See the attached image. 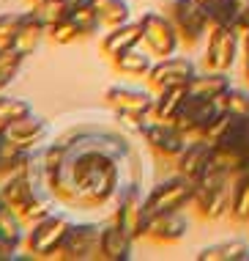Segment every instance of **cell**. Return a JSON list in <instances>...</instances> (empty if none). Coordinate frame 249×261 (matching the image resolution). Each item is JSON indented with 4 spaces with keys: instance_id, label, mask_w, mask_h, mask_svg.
I'll list each match as a JSON object with an SVG mask.
<instances>
[{
    "instance_id": "obj_1",
    "label": "cell",
    "mask_w": 249,
    "mask_h": 261,
    "mask_svg": "<svg viewBox=\"0 0 249 261\" xmlns=\"http://www.w3.org/2000/svg\"><path fill=\"white\" fill-rule=\"evenodd\" d=\"M47 185L58 203L71 209H102L118 198L137 171L126 138L107 129H71L44 146Z\"/></svg>"
},
{
    "instance_id": "obj_2",
    "label": "cell",
    "mask_w": 249,
    "mask_h": 261,
    "mask_svg": "<svg viewBox=\"0 0 249 261\" xmlns=\"http://www.w3.org/2000/svg\"><path fill=\"white\" fill-rule=\"evenodd\" d=\"M71 228V220L66 212H49L47 217L36 220L33 225H27V237H25V250L36 258H55Z\"/></svg>"
},
{
    "instance_id": "obj_3",
    "label": "cell",
    "mask_w": 249,
    "mask_h": 261,
    "mask_svg": "<svg viewBox=\"0 0 249 261\" xmlns=\"http://www.w3.org/2000/svg\"><path fill=\"white\" fill-rule=\"evenodd\" d=\"M230 195H233V176L211 168L208 173L197 181V215L203 220H219L225 212H230Z\"/></svg>"
},
{
    "instance_id": "obj_4",
    "label": "cell",
    "mask_w": 249,
    "mask_h": 261,
    "mask_svg": "<svg viewBox=\"0 0 249 261\" xmlns=\"http://www.w3.org/2000/svg\"><path fill=\"white\" fill-rule=\"evenodd\" d=\"M195 195H197V185L178 173L173 179H165L162 185H156L145 195V215L153 217V215H165V212H178L195 201Z\"/></svg>"
},
{
    "instance_id": "obj_5",
    "label": "cell",
    "mask_w": 249,
    "mask_h": 261,
    "mask_svg": "<svg viewBox=\"0 0 249 261\" xmlns=\"http://www.w3.org/2000/svg\"><path fill=\"white\" fill-rule=\"evenodd\" d=\"M107 105L118 113V118L123 124H132L140 132V126L145 124V118H151L153 113V96L148 91L140 88H126V86H112L104 94Z\"/></svg>"
},
{
    "instance_id": "obj_6",
    "label": "cell",
    "mask_w": 249,
    "mask_h": 261,
    "mask_svg": "<svg viewBox=\"0 0 249 261\" xmlns=\"http://www.w3.org/2000/svg\"><path fill=\"white\" fill-rule=\"evenodd\" d=\"M140 25H142V44H145V50L153 58H170V55H175L178 44H181V33H178L173 19H167L165 14L145 11L140 17Z\"/></svg>"
},
{
    "instance_id": "obj_7",
    "label": "cell",
    "mask_w": 249,
    "mask_h": 261,
    "mask_svg": "<svg viewBox=\"0 0 249 261\" xmlns=\"http://www.w3.org/2000/svg\"><path fill=\"white\" fill-rule=\"evenodd\" d=\"M112 220H115L132 239L145 237L148 215H145V198H142L137 181H129V185L118 193V198H115V217H112Z\"/></svg>"
},
{
    "instance_id": "obj_8",
    "label": "cell",
    "mask_w": 249,
    "mask_h": 261,
    "mask_svg": "<svg viewBox=\"0 0 249 261\" xmlns=\"http://www.w3.org/2000/svg\"><path fill=\"white\" fill-rule=\"evenodd\" d=\"M140 135L148 143V149L162 160H178L181 151L186 149V135L181 129H175V124L159 121L153 116L145 118V124L140 126Z\"/></svg>"
},
{
    "instance_id": "obj_9",
    "label": "cell",
    "mask_w": 249,
    "mask_h": 261,
    "mask_svg": "<svg viewBox=\"0 0 249 261\" xmlns=\"http://www.w3.org/2000/svg\"><path fill=\"white\" fill-rule=\"evenodd\" d=\"M197 77V66L189 58H181V55H170V58H159L151 66V72L145 74L148 88L153 94L173 86H189L192 80Z\"/></svg>"
},
{
    "instance_id": "obj_10",
    "label": "cell",
    "mask_w": 249,
    "mask_h": 261,
    "mask_svg": "<svg viewBox=\"0 0 249 261\" xmlns=\"http://www.w3.org/2000/svg\"><path fill=\"white\" fill-rule=\"evenodd\" d=\"M99 239H102V225L96 223H71L66 239L55 258L60 261H88L99 258Z\"/></svg>"
},
{
    "instance_id": "obj_11",
    "label": "cell",
    "mask_w": 249,
    "mask_h": 261,
    "mask_svg": "<svg viewBox=\"0 0 249 261\" xmlns=\"http://www.w3.org/2000/svg\"><path fill=\"white\" fill-rule=\"evenodd\" d=\"M170 11H173V22L181 33V41H186V44H197L211 31L208 14L197 0H173Z\"/></svg>"
},
{
    "instance_id": "obj_12",
    "label": "cell",
    "mask_w": 249,
    "mask_h": 261,
    "mask_svg": "<svg viewBox=\"0 0 249 261\" xmlns=\"http://www.w3.org/2000/svg\"><path fill=\"white\" fill-rule=\"evenodd\" d=\"M238 55V33L227 25H211L208 47H205V66L213 72H230Z\"/></svg>"
},
{
    "instance_id": "obj_13",
    "label": "cell",
    "mask_w": 249,
    "mask_h": 261,
    "mask_svg": "<svg viewBox=\"0 0 249 261\" xmlns=\"http://www.w3.org/2000/svg\"><path fill=\"white\" fill-rule=\"evenodd\" d=\"M216 110H219V102H205V99H197V96H186V102L178 108L170 124H175V129H181L186 138L200 135L203 126L216 116Z\"/></svg>"
},
{
    "instance_id": "obj_14",
    "label": "cell",
    "mask_w": 249,
    "mask_h": 261,
    "mask_svg": "<svg viewBox=\"0 0 249 261\" xmlns=\"http://www.w3.org/2000/svg\"><path fill=\"white\" fill-rule=\"evenodd\" d=\"M3 138L9 140L11 146H17V149H36V146H44L47 138H49V124L44 121L41 116H30L19 118V121H14L6 126Z\"/></svg>"
},
{
    "instance_id": "obj_15",
    "label": "cell",
    "mask_w": 249,
    "mask_h": 261,
    "mask_svg": "<svg viewBox=\"0 0 249 261\" xmlns=\"http://www.w3.org/2000/svg\"><path fill=\"white\" fill-rule=\"evenodd\" d=\"M175 162H178V173L186 176V179H192L197 185V181L213 168V146L205 143L203 138H197L195 143H186V149L181 151V157Z\"/></svg>"
},
{
    "instance_id": "obj_16",
    "label": "cell",
    "mask_w": 249,
    "mask_h": 261,
    "mask_svg": "<svg viewBox=\"0 0 249 261\" xmlns=\"http://www.w3.org/2000/svg\"><path fill=\"white\" fill-rule=\"evenodd\" d=\"M186 217L181 215V209L178 212H165V215H153L148 217V225H145V237L153 239L156 245H173L178 239L186 237Z\"/></svg>"
},
{
    "instance_id": "obj_17",
    "label": "cell",
    "mask_w": 249,
    "mask_h": 261,
    "mask_svg": "<svg viewBox=\"0 0 249 261\" xmlns=\"http://www.w3.org/2000/svg\"><path fill=\"white\" fill-rule=\"evenodd\" d=\"M132 245L134 239L123 228L110 220L102 225V239H99V258L104 261H129L132 258Z\"/></svg>"
},
{
    "instance_id": "obj_18",
    "label": "cell",
    "mask_w": 249,
    "mask_h": 261,
    "mask_svg": "<svg viewBox=\"0 0 249 261\" xmlns=\"http://www.w3.org/2000/svg\"><path fill=\"white\" fill-rule=\"evenodd\" d=\"M142 44V25L140 22H123V25H115V28H107L104 39H102V53L107 58H115V55L132 50V47H140Z\"/></svg>"
},
{
    "instance_id": "obj_19",
    "label": "cell",
    "mask_w": 249,
    "mask_h": 261,
    "mask_svg": "<svg viewBox=\"0 0 249 261\" xmlns=\"http://www.w3.org/2000/svg\"><path fill=\"white\" fill-rule=\"evenodd\" d=\"M186 88H189V96H197V99H205V102H219L230 88V77H227V72H213L211 69L208 74H197Z\"/></svg>"
},
{
    "instance_id": "obj_20",
    "label": "cell",
    "mask_w": 249,
    "mask_h": 261,
    "mask_svg": "<svg viewBox=\"0 0 249 261\" xmlns=\"http://www.w3.org/2000/svg\"><path fill=\"white\" fill-rule=\"evenodd\" d=\"M44 36H47V25L36 17V11H25L19 33H17V39H14L11 47H17V50L25 53V55H33L36 50H39V44H41Z\"/></svg>"
},
{
    "instance_id": "obj_21",
    "label": "cell",
    "mask_w": 249,
    "mask_h": 261,
    "mask_svg": "<svg viewBox=\"0 0 249 261\" xmlns=\"http://www.w3.org/2000/svg\"><path fill=\"white\" fill-rule=\"evenodd\" d=\"M25 237H27V223L3 201L0 203V239L19 250L25 248Z\"/></svg>"
},
{
    "instance_id": "obj_22",
    "label": "cell",
    "mask_w": 249,
    "mask_h": 261,
    "mask_svg": "<svg viewBox=\"0 0 249 261\" xmlns=\"http://www.w3.org/2000/svg\"><path fill=\"white\" fill-rule=\"evenodd\" d=\"M151 66H153V61H151V53H142L137 50V47H132V50H126V53H120L112 58V69H115L118 74H123V77H145L148 72H151Z\"/></svg>"
},
{
    "instance_id": "obj_23",
    "label": "cell",
    "mask_w": 249,
    "mask_h": 261,
    "mask_svg": "<svg viewBox=\"0 0 249 261\" xmlns=\"http://www.w3.org/2000/svg\"><path fill=\"white\" fill-rule=\"evenodd\" d=\"M189 96V88L186 86H173V88H165L159 91V94L153 96V118H159V121H173V116L178 113L183 102H186Z\"/></svg>"
},
{
    "instance_id": "obj_24",
    "label": "cell",
    "mask_w": 249,
    "mask_h": 261,
    "mask_svg": "<svg viewBox=\"0 0 249 261\" xmlns=\"http://www.w3.org/2000/svg\"><path fill=\"white\" fill-rule=\"evenodd\" d=\"M197 261H249V245L241 242V239H227V242L200 250Z\"/></svg>"
},
{
    "instance_id": "obj_25",
    "label": "cell",
    "mask_w": 249,
    "mask_h": 261,
    "mask_svg": "<svg viewBox=\"0 0 249 261\" xmlns=\"http://www.w3.org/2000/svg\"><path fill=\"white\" fill-rule=\"evenodd\" d=\"M230 217H233L236 223H249V168L233 176Z\"/></svg>"
},
{
    "instance_id": "obj_26",
    "label": "cell",
    "mask_w": 249,
    "mask_h": 261,
    "mask_svg": "<svg viewBox=\"0 0 249 261\" xmlns=\"http://www.w3.org/2000/svg\"><path fill=\"white\" fill-rule=\"evenodd\" d=\"M90 6H94L104 28H115L132 19V9L126 0H90Z\"/></svg>"
},
{
    "instance_id": "obj_27",
    "label": "cell",
    "mask_w": 249,
    "mask_h": 261,
    "mask_svg": "<svg viewBox=\"0 0 249 261\" xmlns=\"http://www.w3.org/2000/svg\"><path fill=\"white\" fill-rule=\"evenodd\" d=\"M25 58L27 55L19 53L17 47H0V91H6L14 80H17Z\"/></svg>"
},
{
    "instance_id": "obj_28",
    "label": "cell",
    "mask_w": 249,
    "mask_h": 261,
    "mask_svg": "<svg viewBox=\"0 0 249 261\" xmlns=\"http://www.w3.org/2000/svg\"><path fill=\"white\" fill-rule=\"evenodd\" d=\"M30 113H33V105L27 99H22V96H9L0 91V124L3 126L19 121V118L30 116Z\"/></svg>"
},
{
    "instance_id": "obj_29",
    "label": "cell",
    "mask_w": 249,
    "mask_h": 261,
    "mask_svg": "<svg viewBox=\"0 0 249 261\" xmlns=\"http://www.w3.org/2000/svg\"><path fill=\"white\" fill-rule=\"evenodd\" d=\"M33 11H36V17L49 28V25L60 22V19H66L74 9L69 6V0H44V3L33 6Z\"/></svg>"
},
{
    "instance_id": "obj_30",
    "label": "cell",
    "mask_w": 249,
    "mask_h": 261,
    "mask_svg": "<svg viewBox=\"0 0 249 261\" xmlns=\"http://www.w3.org/2000/svg\"><path fill=\"white\" fill-rule=\"evenodd\" d=\"M69 17L77 22V28H80V33H82V39L94 36V33H99V28H104L102 19H99V14L94 11V6H90V0H88L85 6H80V9H74Z\"/></svg>"
},
{
    "instance_id": "obj_31",
    "label": "cell",
    "mask_w": 249,
    "mask_h": 261,
    "mask_svg": "<svg viewBox=\"0 0 249 261\" xmlns=\"http://www.w3.org/2000/svg\"><path fill=\"white\" fill-rule=\"evenodd\" d=\"M219 108L227 110L230 116H238V118H249V91H241V88H227V94L219 99Z\"/></svg>"
},
{
    "instance_id": "obj_32",
    "label": "cell",
    "mask_w": 249,
    "mask_h": 261,
    "mask_svg": "<svg viewBox=\"0 0 249 261\" xmlns=\"http://www.w3.org/2000/svg\"><path fill=\"white\" fill-rule=\"evenodd\" d=\"M47 36L52 39L55 44H74L77 39H82V33H80V28H77L74 19L66 17V19H60V22L49 25L47 28Z\"/></svg>"
},
{
    "instance_id": "obj_33",
    "label": "cell",
    "mask_w": 249,
    "mask_h": 261,
    "mask_svg": "<svg viewBox=\"0 0 249 261\" xmlns=\"http://www.w3.org/2000/svg\"><path fill=\"white\" fill-rule=\"evenodd\" d=\"M25 11H6L0 14V47H11L14 39L19 33V25H22Z\"/></svg>"
},
{
    "instance_id": "obj_34",
    "label": "cell",
    "mask_w": 249,
    "mask_h": 261,
    "mask_svg": "<svg viewBox=\"0 0 249 261\" xmlns=\"http://www.w3.org/2000/svg\"><path fill=\"white\" fill-rule=\"evenodd\" d=\"M230 6V19H233V31L238 36L249 33V0H227Z\"/></svg>"
},
{
    "instance_id": "obj_35",
    "label": "cell",
    "mask_w": 249,
    "mask_h": 261,
    "mask_svg": "<svg viewBox=\"0 0 249 261\" xmlns=\"http://www.w3.org/2000/svg\"><path fill=\"white\" fill-rule=\"evenodd\" d=\"M244 77L249 80V33L244 36Z\"/></svg>"
},
{
    "instance_id": "obj_36",
    "label": "cell",
    "mask_w": 249,
    "mask_h": 261,
    "mask_svg": "<svg viewBox=\"0 0 249 261\" xmlns=\"http://www.w3.org/2000/svg\"><path fill=\"white\" fill-rule=\"evenodd\" d=\"M197 3H203V6H213V3H222V0H197Z\"/></svg>"
},
{
    "instance_id": "obj_37",
    "label": "cell",
    "mask_w": 249,
    "mask_h": 261,
    "mask_svg": "<svg viewBox=\"0 0 249 261\" xmlns=\"http://www.w3.org/2000/svg\"><path fill=\"white\" fill-rule=\"evenodd\" d=\"M27 3H30V6H39V3H44V0H27Z\"/></svg>"
},
{
    "instance_id": "obj_38",
    "label": "cell",
    "mask_w": 249,
    "mask_h": 261,
    "mask_svg": "<svg viewBox=\"0 0 249 261\" xmlns=\"http://www.w3.org/2000/svg\"><path fill=\"white\" fill-rule=\"evenodd\" d=\"M0 151H3V135H0Z\"/></svg>"
},
{
    "instance_id": "obj_39",
    "label": "cell",
    "mask_w": 249,
    "mask_h": 261,
    "mask_svg": "<svg viewBox=\"0 0 249 261\" xmlns=\"http://www.w3.org/2000/svg\"><path fill=\"white\" fill-rule=\"evenodd\" d=\"M3 132H6V126H3V124H0V135H3Z\"/></svg>"
},
{
    "instance_id": "obj_40",
    "label": "cell",
    "mask_w": 249,
    "mask_h": 261,
    "mask_svg": "<svg viewBox=\"0 0 249 261\" xmlns=\"http://www.w3.org/2000/svg\"><path fill=\"white\" fill-rule=\"evenodd\" d=\"M0 203H3V193H0Z\"/></svg>"
}]
</instances>
